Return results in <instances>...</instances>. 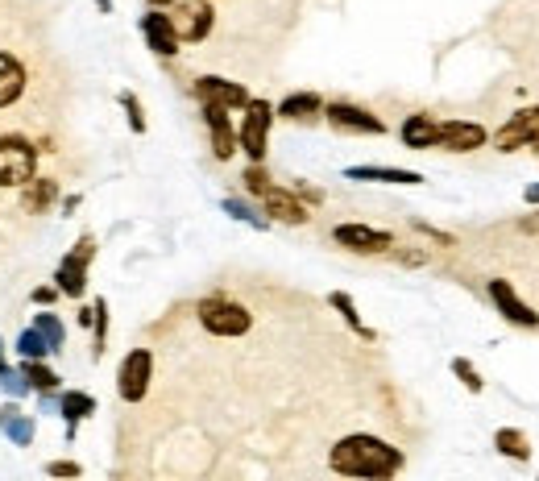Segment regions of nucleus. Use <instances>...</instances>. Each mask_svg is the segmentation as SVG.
I'll return each mask as SVG.
<instances>
[{
	"label": "nucleus",
	"mask_w": 539,
	"mask_h": 481,
	"mask_svg": "<svg viewBox=\"0 0 539 481\" xmlns=\"http://www.w3.org/2000/svg\"><path fill=\"white\" fill-rule=\"evenodd\" d=\"M328 465L340 477H394L403 469V452L386 440H378V436L357 432V436L336 440Z\"/></svg>",
	"instance_id": "f257e3e1"
},
{
	"label": "nucleus",
	"mask_w": 539,
	"mask_h": 481,
	"mask_svg": "<svg viewBox=\"0 0 539 481\" xmlns=\"http://www.w3.org/2000/svg\"><path fill=\"white\" fill-rule=\"evenodd\" d=\"M195 316H200L204 332H212V336H245V332L253 328L249 307H241V303H233V299H224V295L200 299Z\"/></svg>",
	"instance_id": "f03ea898"
},
{
	"label": "nucleus",
	"mask_w": 539,
	"mask_h": 481,
	"mask_svg": "<svg viewBox=\"0 0 539 481\" xmlns=\"http://www.w3.org/2000/svg\"><path fill=\"white\" fill-rule=\"evenodd\" d=\"M38 171V150L25 137H0V187H21Z\"/></svg>",
	"instance_id": "7ed1b4c3"
},
{
	"label": "nucleus",
	"mask_w": 539,
	"mask_h": 481,
	"mask_svg": "<svg viewBox=\"0 0 539 481\" xmlns=\"http://www.w3.org/2000/svg\"><path fill=\"white\" fill-rule=\"evenodd\" d=\"M270 125H274V104L249 96V104H245V121H241V129H237V146L249 154V162H262V158H266Z\"/></svg>",
	"instance_id": "20e7f679"
},
{
	"label": "nucleus",
	"mask_w": 539,
	"mask_h": 481,
	"mask_svg": "<svg viewBox=\"0 0 539 481\" xmlns=\"http://www.w3.org/2000/svg\"><path fill=\"white\" fill-rule=\"evenodd\" d=\"M96 258V241L92 237H79L75 249L67 253V258L59 262V270H54V282H59V291L71 295V299H83V287H88V266Z\"/></svg>",
	"instance_id": "39448f33"
},
{
	"label": "nucleus",
	"mask_w": 539,
	"mask_h": 481,
	"mask_svg": "<svg viewBox=\"0 0 539 481\" xmlns=\"http://www.w3.org/2000/svg\"><path fill=\"white\" fill-rule=\"evenodd\" d=\"M150 378H154V353L150 349H129V357L121 361V374H117L121 399L141 403L150 394Z\"/></svg>",
	"instance_id": "423d86ee"
},
{
	"label": "nucleus",
	"mask_w": 539,
	"mask_h": 481,
	"mask_svg": "<svg viewBox=\"0 0 539 481\" xmlns=\"http://www.w3.org/2000/svg\"><path fill=\"white\" fill-rule=\"evenodd\" d=\"M324 117H328V125L345 129V133H365V137H382V133H386V121H382V117H374L370 108L349 104V100L324 104Z\"/></svg>",
	"instance_id": "0eeeda50"
},
{
	"label": "nucleus",
	"mask_w": 539,
	"mask_h": 481,
	"mask_svg": "<svg viewBox=\"0 0 539 481\" xmlns=\"http://www.w3.org/2000/svg\"><path fill=\"white\" fill-rule=\"evenodd\" d=\"M486 141H490L486 125H477V121L457 117V121H444V125H440L436 146H444V150H452V154H473V150L486 146Z\"/></svg>",
	"instance_id": "6e6552de"
},
{
	"label": "nucleus",
	"mask_w": 539,
	"mask_h": 481,
	"mask_svg": "<svg viewBox=\"0 0 539 481\" xmlns=\"http://www.w3.org/2000/svg\"><path fill=\"white\" fill-rule=\"evenodd\" d=\"M535 133H539V104L515 112V117H510V121L494 133V146H498L502 154H515V150H527V146H531Z\"/></svg>",
	"instance_id": "1a4fd4ad"
},
{
	"label": "nucleus",
	"mask_w": 539,
	"mask_h": 481,
	"mask_svg": "<svg viewBox=\"0 0 539 481\" xmlns=\"http://www.w3.org/2000/svg\"><path fill=\"white\" fill-rule=\"evenodd\" d=\"M141 34H146L150 50L158 54V59H175L179 54V30H175V17L162 13V9H150L146 17H141Z\"/></svg>",
	"instance_id": "9d476101"
},
{
	"label": "nucleus",
	"mask_w": 539,
	"mask_h": 481,
	"mask_svg": "<svg viewBox=\"0 0 539 481\" xmlns=\"http://www.w3.org/2000/svg\"><path fill=\"white\" fill-rule=\"evenodd\" d=\"M332 241L353 249V253H386V249H394V237L382 233V229H370V224H336Z\"/></svg>",
	"instance_id": "9b49d317"
},
{
	"label": "nucleus",
	"mask_w": 539,
	"mask_h": 481,
	"mask_svg": "<svg viewBox=\"0 0 539 481\" xmlns=\"http://www.w3.org/2000/svg\"><path fill=\"white\" fill-rule=\"evenodd\" d=\"M216 25V13L208 0H191V5L175 9V30H179V42H204Z\"/></svg>",
	"instance_id": "f8f14e48"
},
{
	"label": "nucleus",
	"mask_w": 539,
	"mask_h": 481,
	"mask_svg": "<svg viewBox=\"0 0 539 481\" xmlns=\"http://www.w3.org/2000/svg\"><path fill=\"white\" fill-rule=\"evenodd\" d=\"M195 96H200V104H220V108H229V112L249 104V92L241 88V83L220 79V75H204V79H195Z\"/></svg>",
	"instance_id": "ddd939ff"
},
{
	"label": "nucleus",
	"mask_w": 539,
	"mask_h": 481,
	"mask_svg": "<svg viewBox=\"0 0 539 481\" xmlns=\"http://www.w3.org/2000/svg\"><path fill=\"white\" fill-rule=\"evenodd\" d=\"M490 299H494V307L502 311V320H510L515 328H535V324H539L535 307H527L506 278H494V282H490Z\"/></svg>",
	"instance_id": "4468645a"
},
{
	"label": "nucleus",
	"mask_w": 539,
	"mask_h": 481,
	"mask_svg": "<svg viewBox=\"0 0 539 481\" xmlns=\"http://www.w3.org/2000/svg\"><path fill=\"white\" fill-rule=\"evenodd\" d=\"M204 121H208V133H212V154L220 162H229L241 146H237V129L229 121V108H220V104H204Z\"/></svg>",
	"instance_id": "2eb2a0df"
},
{
	"label": "nucleus",
	"mask_w": 539,
	"mask_h": 481,
	"mask_svg": "<svg viewBox=\"0 0 539 481\" xmlns=\"http://www.w3.org/2000/svg\"><path fill=\"white\" fill-rule=\"evenodd\" d=\"M258 200H262L266 216H274L282 224H307V204L299 200L295 191H287V187H266Z\"/></svg>",
	"instance_id": "dca6fc26"
},
{
	"label": "nucleus",
	"mask_w": 539,
	"mask_h": 481,
	"mask_svg": "<svg viewBox=\"0 0 539 481\" xmlns=\"http://www.w3.org/2000/svg\"><path fill=\"white\" fill-rule=\"evenodd\" d=\"M399 137H403L407 150H432L436 137H440V121L428 117V112H411V117L403 121V129H399Z\"/></svg>",
	"instance_id": "f3484780"
},
{
	"label": "nucleus",
	"mask_w": 539,
	"mask_h": 481,
	"mask_svg": "<svg viewBox=\"0 0 539 481\" xmlns=\"http://www.w3.org/2000/svg\"><path fill=\"white\" fill-rule=\"evenodd\" d=\"M345 175H349V179H357V183H403V187L423 183V175L403 171V166H349Z\"/></svg>",
	"instance_id": "a211bd4d"
},
{
	"label": "nucleus",
	"mask_w": 539,
	"mask_h": 481,
	"mask_svg": "<svg viewBox=\"0 0 539 481\" xmlns=\"http://www.w3.org/2000/svg\"><path fill=\"white\" fill-rule=\"evenodd\" d=\"M54 200H59V183L54 179H30V183H21V204H25V212H34V216H42V212H50L54 208Z\"/></svg>",
	"instance_id": "6ab92c4d"
},
{
	"label": "nucleus",
	"mask_w": 539,
	"mask_h": 481,
	"mask_svg": "<svg viewBox=\"0 0 539 481\" xmlns=\"http://www.w3.org/2000/svg\"><path fill=\"white\" fill-rule=\"evenodd\" d=\"M21 92H25V67L13 59V54L0 50V108L17 104Z\"/></svg>",
	"instance_id": "aec40b11"
},
{
	"label": "nucleus",
	"mask_w": 539,
	"mask_h": 481,
	"mask_svg": "<svg viewBox=\"0 0 539 481\" xmlns=\"http://www.w3.org/2000/svg\"><path fill=\"white\" fill-rule=\"evenodd\" d=\"M278 117H287V121H316V117H324V96H316V92H295V96H287L278 108Z\"/></svg>",
	"instance_id": "412c9836"
},
{
	"label": "nucleus",
	"mask_w": 539,
	"mask_h": 481,
	"mask_svg": "<svg viewBox=\"0 0 539 481\" xmlns=\"http://www.w3.org/2000/svg\"><path fill=\"white\" fill-rule=\"evenodd\" d=\"M59 411H63V419H67V436H75V428L88 415H96V399L92 394H83V390H67L63 399H59Z\"/></svg>",
	"instance_id": "4be33fe9"
},
{
	"label": "nucleus",
	"mask_w": 539,
	"mask_h": 481,
	"mask_svg": "<svg viewBox=\"0 0 539 481\" xmlns=\"http://www.w3.org/2000/svg\"><path fill=\"white\" fill-rule=\"evenodd\" d=\"M0 432H5L17 448H25V444H34V419L30 415H21V407H5L0 411Z\"/></svg>",
	"instance_id": "5701e85b"
},
{
	"label": "nucleus",
	"mask_w": 539,
	"mask_h": 481,
	"mask_svg": "<svg viewBox=\"0 0 539 481\" xmlns=\"http://www.w3.org/2000/svg\"><path fill=\"white\" fill-rule=\"evenodd\" d=\"M494 448L502 452V457H510V461H531V440L519 428H498L494 432Z\"/></svg>",
	"instance_id": "b1692460"
},
{
	"label": "nucleus",
	"mask_w": 539,
	"mask_h": 481,
	"mask_svg": "<svg viewBox=\"0 0 539 481\" xmlns=\"http://www.w3.org/2000/svg\"><path fill=\"white\" fill-rule=\"evenodd\" d=\"M21 378H25V382H30V390L46 394V399H50V394H54V390H59V382H63V378H59V374H54V370H50V365H42V361H25V365H21Z\"/></svg>",
	"instance_id": "393cba45"
},
{
	"label": "nucleus",
	"mask_w": 539,
	"mask_h": 481,
	"mask_svg": "<svg viewBox=\"0 0 539 481\" xmlns=\"http://www.w3.org/2000/svg\"><path fill=\"white\" fill-rule=\"evenodd\" d=\"M328 303L340 311V316H345V324H349V328L361 336V341H374V328H365V324H361V316H357V303H353L345 291H332V295H328Z\"/></svg>",
	"instance_id": "a878e982"
},
{
	"label": "nucleus",
	"mask_w": 539,
	"mask_h": 481,
	"mask_svg": "<svg viewBox=\"0 0 539 481\" xmlns=\"http://www.w3.org/2000/svg\"><path fill=\"white\" fill-rule=\"evenodd\" d=\"M17 353H21V361H42V357L54 353V349H50V341H46L38 328H25V332L17 336Z\"/></svg>",
	"instance_id": "bb28decb"
},
{
	"label": "nucleus",
	"mask_w": 539,
	"mask_h": 481,
	"mask_svg": "<svg viewBox=\"0 0 539 481\" xmlns=\"http://www.w3.org/2000/svg\"><path fill=\"white\" fill-rule=\"evenodd\" d=\"M34 328L46 336V341H50V349L54 353H59L63 349V341H67V332H63V320L59 316H54V307L50 311H38V316H34Z\"/></svg>",
	"instance_id": "cd10ccee"
},
{
	"label": "nucleus",
	"mask_w": 539,
	"mask_h": 481,
	"mask_svg": "<svg viewBox=\"0 0 539 481\" xmlns=\"http://www.w3.org/2000/svg\"><path fill=\"white\" fill-rule=\"evenodd\" d=\"M452 374H457V378L465 382V390H469V394H481V390H486L481 374L473 370V361H465V357H452Z\"/></svg>",
	"instance_id": "c85d7f7f"
},
{
	"label": "nucleus",
	"mask_w": 539,
	"mask_h": 481,
	"mask_svg": "<svg viewBox=\"0 0 539 481\" xmlns=\"http://www.w3.org/2000/svg\"><path fill=\"white\" fill-rule=\"evenodd\" d=\"M117 100H121V108L129 112V129H133V133H146V112H141V100H137L133 92H121Z\"/></svg>",
	"instance_id": "c756f323"
},
{
	"label": "nucleus",
	"mask_w": 539,
	"mask_h": 481,
	"mask_svg": "<svg viewBox=\"0 0 539 481\" xmlns=\"http://www.w3.org/2000/svg\"><path fill=\"white\" fill-rule=\"evenodd\" d=\"M92 307H96V320H92V332H96V349H92V353L100 357V353H104V341H108V303H104V299H96Z\"/></svg>",
	"instance_id": "7c9ffc66"
},
{
	"label": "nucleus",
	"mask_w": 539,
	"mask_h": 481,
	"mask_svg": "<svg viewBox=\"0 0 539 481\" xmlns=\"http://www.w3.org/2000/svg\"><path fill=\"white\" fill-rule=\"evenodd\" d=\"M241 183H245V191H249V195H262V191L270 187V175L262 171V162H249V171H245V179H241Z\"/></svg>",
	"instance_id": "2f4dec72"
},
{
	"label": "nucleus",
	"mask_w": 539,
	"mask_h": 481,
	"mask_svg": "<svg viewBox=\"0 0 539 481\" xmlns=\"http://www.w3.org/2000/svg\"><path fill=\"white\" fill-rule=\"evenodd\" d=\"M224 212H229V216H237V220H249V224H258V229H266V220H262L258 212H253L249 204H241V200H224Z\"/></svg>",
	"instance_id": "473e14b6"
},
{
	"label": "nucleus",
	"mask_w": 539,
	"mask_h": 481,
	"mask_svg": "<svg viewBox=\"0 0 539 481\" xmlns=\"http://www.w3.org/2000/svg\"><path fill=\"white\" fill-rule=\"evenodd\" d=\"M46 473H50V477H79L83 469H79L75 461H50V465H46Z\"/></svg>",
	"instance_id": "72a5a7b5"
},
{
	"label": "nucleus",
	"mask_w": 539,
	"mask_h": 481,
	"mask_svg": "<svg viewBox=\"0 0 539 481\" xmlns=\"http://www.w3.org/2000/svg\"><path fill=\"white\" fill-rule=\"evenodd\" d=\"M59 295H63L59 287H38V291H34V303H38V307H54V299H59Z\"/></svg>",
	"instance_id": "f704fd0d"
},
{
	"label": "nucleus",
	"mask_w": 539,
	"mask_h": 481,
	"mask_svg": "<svg viewBox=\"0 0 539 481\" xmlns=\"http://www.w3.org/2000/svg\"><path fill=\"white\" fill-rule=\"evenodd\" d=\"M291 191L299 195V200H303V204H320V200H324V195H320L316 187H291Z\"/></svg>",
	"instance_id": "c9c22d12"
},
{
	"label": "nucleus",
	"mask_w": 539,
	"mask_h": 481,
	"mask_svg": "<svg viewBox=\"0 0 539 481\" xmlns=\"http://www.w3.org/2000/svg\"><path fill=\"white\" fill-rule=\"evenodd\" d=\"M96 320V307H79V328H92Z\"/></svg>",
	"instance_id": "e433bc0d"
},
{
	"label": "nucleus",
	"mask_w": 539,
	"mask_h": 481,
	"mask_svg": "<svg viewBox=\"0 0 539 481\" xmlns=\"http://www.w3.org/2000/svg\"><path fill=\"white\" fill-rule=\"evenodd\" d=\"M523 200H527V204H539V183H535V187H527V191H523Z\"/></svg>",
	"instance_id": "4c0bfd02"
},
{
	"label": "nucleus",
	"mask_w": 539,
	"mask_h": 481,
	"mask_svg": "<svg viewBox=\"0 0 539 481\" xmlns=\"http://www.w3.org/2000/svg\"><path fill=\"white\" fill-rule=\"evenodd\" d=\"M523 233H539V216L535 220H523Z\"/></svg>",
	"instance_id": "58836bf2"
},
{
	"label": "nucleus",
	"mask_w": 539,
	"mask_h": 481,
	"mask_svg": "<svg viewBox=\"0 0 539 481\" xmlns=\"http://www.w3.org/2000/svg\"><path fill=\"white\" fill-rule=\"evenodd\" d=\"M0 374H9V365H5V341H0Z\"/></svg>",
	"instance_id": "ea45409f"
},
{
	"label": "nucleus",
	"mask_w": 539,
	"mask_h": 481,
	"mask_svg": "<svg viewBox=\"0 0 539 481\" xmlns=\"http://www.w3.org/2000/svg\"><path fill=\"white\" fill-rule=\"evenodd\" d=\"M96 9H100V13H108V9H112V0H96Z\"/></svg>",
	"instance_id": "a19ab883"
},
{
	"label": "nucleus",
	"mask_w": 539,
	"mask_h": 481,
	"mask_svg": "<svg viewBox=\"0 0 539 481\" xmlns=\"http://www.w3.org/2000/svg\"><path fill=\"white\" fill-rule=\"evenodd\" d=\"M150 5H154V9H166V5H170V0H150Z\"/></svg>",
	"instance_id": "79ce46f5"
},
{
	"label": "nucleus",
	"mask_w": 539,
	"mask_h": 481,
	"mask_svg": "<svg viewBox=\"0 0 539 481\" xmlns=\"http://www.w3.org/2000/svg\"><path fill=\"white\" fill-rule=\"evenodd\" d=\"M531 150H535V154H539V133H535V137H531Z\"/></svg>",
	"instance_id": "37998d69"
}]
</instances>
